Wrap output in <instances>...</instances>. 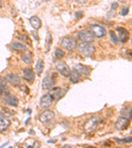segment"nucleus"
Listing matches in <instances>:
<instances>
[{"label": "nucleus", "instance_id": "nucleus-10", "mask_svg": "<svg viewBox=\"0 0 132 148\" xmlns=\"http://www.w3.org/2000/svg\"><path fill=\"white\" fill-rule=\"evenodd\" d=\"M116 31L118 33V40L122 43H126L129 40V33L126 28L123 27H118L116 28Z\"/></svg>", "mask_w": 132, "mask_h": 148}, {"label": "nucleus", "instance_id": "nucleus-22", "mask_svg": "<svg viewBox=\"0 0 132 148\" xmlns=\"http://www.w3.org/2000/svg\"><path fill=\"white\" fill-rule=\"evenodd\" d=\"M21 59H22L23 61L25 62L27 65H30V64L33 63V59L30 53L23 55V56H21Z\"/></svg>", "mask_w": 132, "mask_h": 148}, {"label": "nucleus", "instance_id": "nucleus-33", "mask_svg": "<svg viewBox=\"0 0 132 148\" xmlns=\"http://www.w3.org/2000/svg\"><path fill=\"white\" fill-rule=\"evenodd\" d=\"M1 6H2V3H1V0H0V8H1Z\"/></svg>", "mask_w": 132, "mask_h": 148}, {"label": "nucleus", "instance_id": "nucleus-4", "mask_svg": "<svg viewBox=\"0 0 132 148\" xmlns=\"http://www.w3.org/2000/svg\"><path fill=\"white\" fill-rule=\"evenodd\" d=\"M129 124H130V119L120 116L117 119V120L115 123L114 128L119 131L124 130L128 127Z\"/></svg>", "mask_w": 132, "mask_h": 148}, {"label": "nucleus", "instance_id": "nucleus-30", "mask_svg": "<svg viewBox=\"0 0 132 148\" xmlns=\"http://www.w3.org/2000/svg\"><path fill=\"white\" fill-rule=\"evenodd\" d=\"M129 13V8H124L122 11V15L123 16H126Z\"/></svg>", "mask_w": 132, "mask_h": 148}, {"label": "nucleus", "instance_id": "nucleus-21", "mask_svg": "<svg viewBox=\"0 0 132 148\" xmlns=\"http://www.w3.org/2000/svg\"><path fill=\"white\" fill-rule=\"evenodd\" d=\"M121 116L127 118L128 119H131V107H128L124 108V109H122L121 113Z\"/></svg>", "mask_w": 132, "mask_h": 148}, {"label": "nucleus", "instance_id": "nucleus-3", "mask_svg": "<svg viewBox=\"0 0 132 148\" xmlns=\"http://www.w3.org/2000/svg\"><path fill=\"white\" fill-rule=\"evenodd\" d=\"M61 45L62 47L68 51H72L77 47V41L75 38L71 37H65L62 40Z\"/></svg>", "mask_w": 132, "mask_h": 148}, {"label": "nucleus", "instance_id": "nucleus-7", "mask_svg": "<svg viewBox=\"0 0 132 148\" xmlns=\"http://www.w3.org/2000/svg\"><path fill=\"white\" fill-rule=\"evenodd\" d=\"M91 31L93 35L97 38H102L106 34V31L104 28L97 25H93L91 26Z\"/></svg>", "mask_w": 132, "mask_h": 148}, {"label": "nucleus", "instance_id": "nucleus-5", "mask_svg": "<svg viewBox=\"0 0 132 148\" xmlns=\"http://www.w3.org/2000/svg\"><path fill=\"white\" fill-rule=\"evenodd\" d=\"M78 38L83 43H91L94 41V36L88 30H81L79 32Z\"/></svg>", "mask_w": 132, "mask_h": 148}, {"label": "nucleus", "instance_id": "nucleus-29", "mask_svg": "<svg viewBox=\"0 0 132 148\" xmlns=\"http://www.w3.org/2000/svg\"><path fill=\"white\" fill-rule=\"evenodd\" d=\"M117 8H118V4H117V2H114V3H112L111 5V9H110V10L116 11Z\"/></svg>", "mask_w": 132, "mask_h": 148}, {"label": "nucleus", "instance_id": "nucleus-13", "mask_svg": "<svg viewBox=\"0 0 132 148\" xmlns=\"http://www.w3.org/2000/svg\"><path fill=\"white\" fill-rule=\"evenodd\" d=\"M11 125V121L8 117L0 113V132L6 131Z\"/></svg>", "mask_w": 132, "mask_h": 148}, {"label": "nucleus", "instance_id": "nucleus-11", "mask_svg": "<svg viewBox=\"0 0 132 148\" xmlns=\"http://www.w3.org/2000/svg\"><path fill=\"white\" fill-rule=\"evenodd\" d=\"M56 83V80L53 76H46L42 80V86L44 90H50L54 87Z\"/></svg>", "mask_w": 132, "mask_h": 148}, {"label": "nucleus", "instance_id": "nucleus-28", "mask_svg": "<svg viewBox=\"0 0 132 148\" xmlns=\"http://www.w3.org/2000/svg\"><path fill=\"white\" fill-rule=\"evenodd\" d=\"M117 142L118 143H123V144H126V143H130L131 142V137H128L126 138H123V139H116Z\"/></svg>", "mask_w": 132, "mask_h": 148}, {"label": "nucleus", "instance_id": "nucleus-25", "mask_svg": "<svg viewBox=\"0 0 132 148\" xmlns=\"http://www.w3.org/2000/svg\"><path fill=\"white\" fill-rule=\"evenodd\" d=\"M9 95V89L6 85L0 86V95L6 97Z\"/></svg>", "mask_w": 132, "mask_h": 148}, {"label": "nucleus", "instance_id": "nucleus-17", "mask_svg": "<svg viewBox=\"0 0 132 148\" xmlns=\"http://www.w3.org/2000/svg\"><path fill=\"white\" fill-rule=\"evenodd\" d=\"M4 102L7 105L12 107H17L19 104V100L14 95H8L4 97Z\"/></svg>", "mask_w": 132, "mask_h": 148}, {"label": "nucleus", "instance_id": "nucleus-12", "mask_svg": "<svg viewBox=\"0 0 132 148\" xmlns=\"http://www.w3.org/2000/svg\"><path fill=\"white\" fill-rule=\"evenodd\" d=\"M53 99L51 95L49 94H46L43 95L40 100V106L42 108L46 109L52 106Z\"/></svg>", "mask_w": 132, "mask_h": 148}, {"label": "nucleus", "instance_id": "nucleus-31", "mask_svg": "<svg viewBox=\"0 0 132 148\" xmlns=\"http://www.w3.org/2000/svg\"><path fill=\"white\" fill-rule=\"evenodd\" d=\"M83 16V11H79L78 12H77L75 13V18H80Z\"/></svg>", "mask_w": 132, "mask_h": 148}, {"label": "nucleus", "instance_id": "nucleus-35", "mask_svg": "<svg viewBox=\"0 0 132 148\" xmlns=\"http://www.w3.org/2000/svg\"><path fill=\"white\" fill-rule=\"evenodd\" d=\"M68 1H70V0H68Z\"/></svg>", "mask_w": 132, "mask_h": 148}, {"label": "nucleus", "instance_id": "nucleus-1", "mask_svg": "<svg viewBox=\"0 0 132 148\" xmlns=\"http://www.w3.org/2000/svg\"><path fill=\"white\" fill-rule=\"evenodd\" d=\"M102 123V121L96 116H93L88 119L83 125V129L87 134H90L95 132L98 129V126Z\"/></svg>", "mask_w": 132, "mask_h": 148}, {"label": "nucleus", "instance_id": "nucleus-24", "mask_svg": "<svg viewBox=\"0 0 132 148\" xmlns=\"http://www.w3.org/2000/svg\"><path fill=\"white\" fill-rule=\"evenodd\" d=\"M52 34L48 33L45 40V47L47 51H49V49H50V47H51V45H52Z\"/></svg>", "mask_w": 132, "mask_h": 148}, {"label": "nucleus", "instance_id": "nucleus-23", "mask_svg": "<svg viewBox=\"0 0 132 148\" xmlns=\"http://www.w3.org/2000/svg\"><path fill=\"white\" fill-rule=\"evenodd\" d=\"M11 47L12 49L16 50V51H25L26 49L25 46H24L23 44L19 42L13 43V44L11 45Z\"/></svg>", "mask_w": 132, "mask_h": 148}, {"label": "nucleus", "instance_id": "nucleus-2", "mask_svg": "<svg viewBox=\"0 0 132 148\" xmlns=\"http://www.w3.org/2000/svg\"><path fill=\"white\" fill-rule=\"evenodd\" d=\"M79 51L83 56L91 57L95 52V47L91 43H83L79 46Z\"/></svg>", "mask_w": 132, "mask_h": 148}, {"label": "nucleus", "instance_id": "nucleus-16", "mask_svg": "<svg viewBox=\"0 0 132 148\" xmlns=\"http://www.w3.org/2000/svg\"><path fill=\"white\" fill-rule=\"evenodd\" d=\"M7 80L14 86H19L21 84L20 78L15 74H9V75L7 76Z\"/></svg>", "mask_w": 132, "mask_h": 148}, {"label": "nucleus", "instance_id": "nucleus-6", "mask_svg": "<svg viewBox=\"0 0 132 148\" xmlns=\"http://www.w3.org/2000/svg\"><path fill=\"white\" fill-rule=\"evenodd\" d=\"M66 90L64 89H62L59 87L56 88H52L49 94L51 95L53 101H58L62 97L64 96L65 94H66Z\"/></svg>", "mask_w": 132, "mask_h": 148}, {"label": "nucleus", "instance_id": "nucleus-9", "mask_svg": "<svg viewBox=\"0 0 132 148\" xmlns=\"http://www.w3.org/2000/svg\"><path fill=\"white\" fill-rule=\"evenodd\" d=\"M55 116V113L50 110H46L40 114L39 121L42 123H48L51 121Z\"/></svg>", "mask_w": 132, "mask_h": 148}, {"label": "nucleus", "instance_id": "nucleus-26", "mask_svg": "<svg viewBox=\"0 0 132 148\" xmlns=\"http://www.w3.org/2000/svg\"><path fill=\"white\" fill-rule=\"evenodd\" d=\"M55 57L57 59H62L65 56V53L63 50L61 49H56V51H55Z\"/></svg>", "mask_w": 132, "mask_h": 148}, {"label": "nucleus", "instance_id": "nucleus-18", "mask_svg": "<svg viewBox=\"0 0 132 148\" xmlns=\"http://www.w3.org/2000/svg\"><path fill=\"white\" fill-rule=\"evenodd\" d=\"M30 24L32 26L33 28H35L36 30L39 29L41 27L42 22L40 18H38L37 16H31L29 19Z\"/></svg>", "mask_w": 132, "mask_h": 148}, {"label": "nucleus", "instance_id": "nucleus-19", "mask_svg": "<svg viewBox=\"0 0 132 148\" xmlns=\"http://www.w3.org/2000/svg\"><path fill=\"white\" fill-rule=\"evenodd\" d=\"M69 80L73 84L77 83L81 78V75L78 73V71L75 70V69H73V71L70 72L69 74Z\"/></svg>", "mask_w": 132, "mask_h": 148}, {"label": "nucleus", "instance_id": "nucleus-20", "mask_svg": "<svg viewBox=\"0 0 132 148\" xmlns=\"http://www.w3.org/2000/svg\"><path fill=\"white\" fill-rule=\"evenodd\" d=\"M44 61L42 59H39L38 61L37 65H36V71H37V73L38 76L40 75V74L42 73L43 70H44Z\"/></svg>", "mask_w": 132, "mask_h": 148}, {"label": "nucleus", "instance_id": "nucleus-34", "mask_svg": "<svg viewBox=\"0 0 132 148\" xmlns=\"http://www.w3.org/2000/svg\"><path fill=\"white\" fill-rule=\"evenodd\" d=\"M44 1H46V2H47V1H50V0H44Z\"/></svg>", "mask_w": 132, "mask_h": 148}, {"label": "nucleus", "instance_id": "nucleus-27", "mask_svg": "<svg viewBox=\"0 0 132 148\" xmlns=\"http://www.w3.org/2000/svg\"><path fill=\"white\" fill-rule=\"evenodd\" d=\"M110 37H111V39H112V41L114 42V44H117V42H118V38L116 36V35L115 33L113 32V31H110Z\"/></svg>", "mask_w": 132, "mask_h": 148}, {"label": "nucleus", "instance_id": "nucleus-14", "mask_svg": "<svg viewBox=\"0 0 132 148\" xmlns=\"http://www.w3.org/2000/svg\"><path fill=\"white\" fill-rule=\"evenodd\" d=\"M23 78L28 82H32L35 80V75L34 71L29 68H26L23 71Z\"/></svg>", "mask_w": 132, "mask_h": 148}, {"label": "nucleus", "instance_id": "nucleus-8", "mask_svg": "<svg viewBox=\"0 0 132 148\" xmlns=\"http://www.w3.org/2000/svg\"><path fill=\"white\" fill-rule=\"evenodd\" d=\"M56 69L62 76H65V77L69 76L71 72L70 68L65 62H60V63H57L56 66Z\"/></svg>", "mask_w": 132, "mask_h": 148}, {"label": "nucleus", "instance_id": "nucleus-15", "mask_svg": "<svg viewBox=\"0 0 132 148\" xmlns=\"http://www.w3.org/2000/svg\"><path fill=\"white\" fill-rule=\"evenodd\" d=\"M73 69H75V70L77 71L81 76L83 75L84 76H87L90 75L91 71L87 66L81 65V64H77L74 66Z\"/></svg>", "mask_w": 132, "mask_h": 148}, {"label": "nucleus", "instance_id": "nucleus-32", "mask_svg": "<svg viewBox=\"0 0 132 148\" xmlns=\"http://www.w3.org/2000/svg\"><path fill=\"white\" fill-rule=\"evenodd\" d=\"M119 1H120L121 2V3H126V2L127 1H129V0H119Z\"/></svg>", "mask_w": 132, "mask_h": 148}]
</instances>
